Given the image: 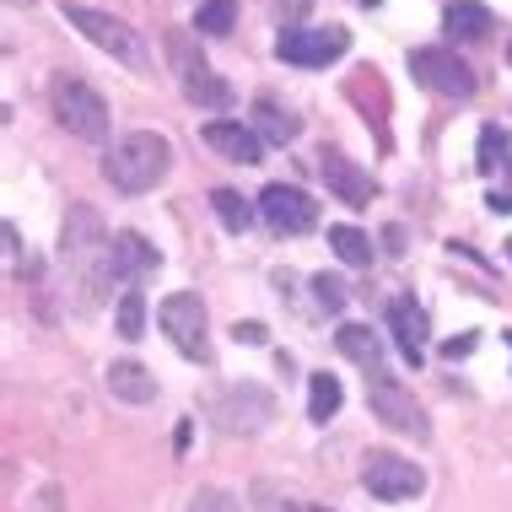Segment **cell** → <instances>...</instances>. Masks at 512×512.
Here are the masks:
<instances>
[{
	"mask_svg": "<svg viewBox=\"0 0 512 512\" xmlns=\"http://www.w3.org/2000/svg\"><path fill=\"white\" fill-rule=\"evenodd\" d=\"M60 259L76 281L81 308H98V297H108V286L119 281L114 275V238H108L103 216L92 205H71V216L60 227Z\"/></svg>",
	"mask_w": 512,
	"mask_h": 512,
	"instance_id": "6da1fadb",
	"label": "cell"
},
{
	"mask_svg": "<svg viewBox=\"0 0 512 512\" xmlns=\"http://www.w3.org/2000/svg\"><path fill=\"white\" fill-rule=\"evenodd\" d=\"M168 168H173V146H168V135H157V130H130L103 151V178L119 195H146V189H157L162 178H168Z\"/></svg>",
	"mask_w": 512,
	"mask_h": 512,
	"instance_id": "7a4b0ae2",
	"label": "cell"
},
{
	"mask_svg": "<svg viewBox=\"0 0 512 512\" xmlns=\"http://www.w3.org/2000/svg\"><path fill=\"white\" fill-rule=\"evenodd\" d=\"M49 108H54V119H60V130L76 135V141H87V146H103L108 135H114V119H108L103 92L92 87L87 76H76V71H54Z\"/></svg>",
	"mask_w": 512,
	"mask_h": 512,
	"instance_id": "3957f363",
	"label": "cell"
},
{
	"mask_svg": "<svg viewBox=\"0 0 512 512\" xmlns=\"http://www.w3.org/2000/svg\"><path fill=\"white\" fill-rule=\"evenodd\" d=\"M65 22H71L81 38H92V44H98L103 54H114L119 65H135V71L146 65V44H141V33H135V27L124 22V17H114V11L71 6V0H65Z\"/></svg>",
	"mask_w": 512,
	"mask_h": 512,
	"instance_id": "277c9868",
	"label": "cell"
},
{
	"mask_svg": "<svg viewBox=\"0 0 512 512\" xmlns=\"http://www.w3.org/2000/svg\"><path fill=\"white\" fill-rule=\"evenodd\" d=\"M410 76L421 81L432 98H448V103H469L480 92V81L475 71L459 60L453 49H442V44H426V49H410Z\"/></svg>",
	"mask_w": 512,
	"mask_h": 512,
	"instance_id": "5b68a950",
	"label": "cell"
},
{
	"mask_svg": "<svg viewBox=\"0 0 512 512\" xmlns=\"http://www.w3.org/2000/svg\"><path fill=\"white\" fill-rule=\"evenodd\" d=\"M157 324H162V335L173 340V351L178 356H189V362H211V324H205V302L195 292H173V297H162V308H157Z\"/></svg>",
	"mask_w": 512,
	"mask_h": 512,
	"instance_id": "8992f818",
	"label": "cell"
},
{
	"mask_svg": "<svg viewBox=\"0 0 512 512\" xmlns=\"http://www.w3.org/2000/svg\"><path fill=\"white\" fill-rule=\"evenodd\" d=\"M367 405H372V415H378L383 426H394V432H405V437H415V442H426L432 437V421H426V410L415 405V394L405 389L399 378H389V372H367Z\"/></svg>",
	"mask_w": 512,
	"mask_h": 512,
	"instance_id": "52a82bcc",
	"label": "cell"
},
{
	"mask_svg": "<svg viewBox=\"0 0 512 512\" xmlns=\"http://www.w3.org/2000/svg\"><path fill=\"white\" fill-rule=\"evenodd\" d=\"M362 486L378 496V502H410V496L426 491V469L415 459H405V453L372 448L362 459Z\"/></svg>",
	"mask_w": 512,
	"mask_h": 512,
	"instance_id": "ba28073f",
	"label": "cell"
},
{
	"mask_svg": "<svg viewBox=\"0 0 512 512\" xmlns=\"http://www.w3.org/2000/svg\"><path fill=\"white\" fill-rule=\"evenodd\" d=\"M275 54H281L286 65H308V71H318V65H335V60L351 54V33H345V27H281Z\"/></svg>",
	"mask_w": 512,
	"mask_h": 512,
	"instance_id": "9c48e42d",
	"label": "cell"
},
{
	"mask_svg": "<svg viewBox=\"0 0 512 512\" xmlns=\"http://www.w3.org/2000/svg\"><path fill=\"white\" fill-rule=\"evenodd\" d=\"M216 421H221V432H232V437L265 432L275 421V394L259 389V383H232V389L216 399Z\"/></svg>",
	"mask_w": 512,
	"mask_h": 512,
	"instance_id": "30bf717a",
	"label": "cell"
},
{
	"mask_svg": "<svg viewBox=\"0 0 512 512\" xmlns=\"http://www.w3.org/2000/svg\"><path fill=\"white\" fill-rule=\"evenodd\" d=\"M259 221H265L275 238H302V232L318 227V205L297 184H270L259 195Z\"/></svg>",
	"mask_w": 512,
	"mask_h": 512,
	"instance_id": "8fae6325",
	"label": "cell"
},
{
	"mask_svg": "<svg viewBox=\"0 0 512 512\" xmlns=\"http://www.w3.org/2000/svg\"><path fill=\"white\" fill-rule=\"evenodd\" d=\"M200 135H205L211 151H221L227 162H243V168H254V162L265 157V135H259L254 124H243V119H211Z\"/></svg>",
	"mask_w": 512,
	"mask_h": 512,
	"instance_id": "7c38bea8",
	"label": "cell"
},
{
	"mask_svg": "<svg viewBox=\"0 0 512 512\" xmlns=\"http://www.w3.org/2000/svg\"><path fill=\"white\" fill-rule=\"evenodd\" d=\"M318 178H324L329 195H340L345 205H367L372 200V173L356 168V162L340 157V151H324V157H318Z\"/></svg>",
	"mask_w": 512,
	"mask_h": 512,
	"instance_id": "4fadbf2b",
	"label": "cell"
},
{
	"mask_svg": "<svg viewBox=\"0 0 512 512\" xmlns=\"http://www.w3.org/2000/svg\"><path fill=\"white\" fill-rule=\"evenodd\" d=\"M389 329H394V345L410 367H421L426 356V308L415 297H394L389 302Z\"/></svg>",
	"mask_w": 512,
	"mask_h": 512,
	"instance_id": "5bb4252c",
	"label": "cell"
},
{
	"mask_svg": "<svg viewBox=\"0 0 512 512\" xmlns=\"http://www.w3.org/2000/svg\"><path fill=\"white\" fill-rule=\"evenodd\" d=\"M157 270H162V254L141 238V232H114V275H119V281L141 286Z\"/></svg>",
	"mask_w": 512,
	"mask_h": 512,
	"instance_id": "9a60e30c",
	"label": "cell"
},
{
	"mask_svg": "<svg viewBox=\"0 0 512 512\" xmlns=\"http://www.w3.org/2000/svg\"><path fill=\"white\" fill-rule=\"evenodd\" d=\"M442 33L459 38V44H486L496 33V11L480 6V0H448V11H442Z\"/></svg>",
	"mask_w": 512,
	"mask_h": 512,
	"instance_id": "2e32d148",
	"label": "cell"
},
{
	"mask_svg": "<svg viewBox=\"0 0 512 512\" xmlns=\"http://www.w3.org/2000/svg\"><path fill=\"white\" fill-rule=\"evenodd\" d=\"M108 394L124 399V405H151V399H157V378H151L141 362L119 356V362H108Z\"/></svg>",
	"mask_w": 512,
	"mask_h": 512,
	"instance_id": "e0dca14e",
	"label": "cell"
},
{
	"mask_svg": "<svg viewBox=\"0 0 512 512\" xmlns=\"http://www.w3.org/2000/svg\"><path fill=\"white\" fill-rule=\"evenodd\" d=\"M335 351L345 362H356L362 372H383V340L372 335V324H340L335 329Z\"/></svg>",
	"mask_w": 512,
	"mask_h": 512,
	"instance_id": "ac0fdd59",
	"label": "cell"
},
{
	"mask_svg": "<svg viewBox=\"0 0 512 512\" xmlns=\"http://www.w3.org/2000/svg\"><path fill=\"white\" fill-rule=\"evenodd\" d=\"M211 211H216L221 227L238 232V238H243V232L259 221V200H248L243 189H211Z\"/></svg>",
	"mask_w": 512,
	"mask_h": 512,
	"instance_id": "d6986e66",
	"label": "cell"
},
{
	"mask_svg": "<svg viewBox=\"0 0 512 512\" xmlns=\"http://www.w3.org/2000/svg\"><path fill=\"white\" fill-rule=\"evenodd\" d=\"M329 248H335L340 265H351V270H372V259H378V248H372L367 232L362 227H345V221L329 227Z\"/></svg>",
	"mask_w": 512,
	"mask_h": 512,
	"instance_id": "ffe728a7",
	"label": "cell"
},
{
	"mask_svg": "<svg viewBox=\"0 0 512 512\" xmlns=\"http://www.w3.org/2000/svg\"><path fill=\"white\" fill-rule=\"evenodd\" d=\"M340 405H345L340 378H335V372H313V378H308V421L313 426H329L340 415Z\"/></svg>",
	"mask_w": 512,
	"mask_h": 512,
	"instance_id": "44dd1931",
	"label": "cell"
},
{
	"mask_svg": "<svg viewBox=\"0 0 512 512\" xmlns=\"http://www.w3.org/2000/svg\"><path fill=\"white\" fill-rule=\"evenodd\" d=\"M248 124H254V130L265 135V141H275V146H292V141H297V130H302V124L286 114V108L275 103V98H259V103H254V119H248Z\"/></svg>",
	"mask_w": 512,
	"mask_h": 512,
	"instance_id": "7402d4cb",
	"label": "cell"
},
{
	"mask_svg": "<svg viewBox=\"0 0 512 512\" xmlns=\"http://www.w3.org/2000/svg\"><path fill=\"white\" fill-rule=\"evenodd\" d=\"M184 98L195 103V108H232V98H238V92H232V81H221V76H195V81H184Z\"/></svg>",
	"mask_w": 512,
	"mask_h": 512,
	"instance_id": "603a6c76",
	"label": "cell"
},
{
	"mask_svg": "<svg viewBox=\"0 0 512 512\" xmlns=\"http://www.w3.org/2000/svg\"><path fill=\"white\" fill-rule=\"evenodd\" d=\"M232 22H238V0H200L195 33H205V38H227Z\"/></svg>",
	"mask_w": 512,
	"mask_h": 512,
	"instance_id": "cb8c5ba5",
	"label": "cell"
},
{
	"mask_svg": "<svg viewBox=\"0 0 512 512\" xmlns=\"http://www.w3.org/2000/svg\"><path fill=\"white\" fill-rule=\"evenodd\" d=\"M480 168L486 173H512V135L502 130V124H486V130H480Z\"/></svg>",
	"mask_w": 512,
	"mask_h": 512,
	"instance_id": "d4e9b609",
	"label": "cell"
},
{
	"mask_svg": "<svg viewBox=\"0 0 512 512\" xmlns=\"http://www.w3.org/2000/svg\"><path fill=\"white\" fill-rule=\"evenodd\" d=\"M254 512H329V507H313V502H302L297 491H281V486H270V480H259L254 486Z\"/></svg>",
	"mask_w": 512,
	"mask_h": 512,
	"instance_id": "484cf974",
	"label": "cell"
},
{
	"mask_svg": "<svg viewBox=\"0 0 512 512\" xmlns=\"http://www.w3.org/2000/svg\"><path fill=\"white\" fill-rule=\"evenodd\" d=\"M146 335V292L124 286L119 292V340H141Z\"/></svg>",
	"mask_w": 512,
	"mask_h": 512,
	"instance_id": "4316f807",
	"label": "cell"
},
{
	"mask_svg": "<svg viewBox=\"0 0 512 512\" xmlns=\"http://www.w3.org/2000/svg\"><path fill=\"white\" fill-rule=\"evenodd\" d=\"M168 60L178 65V76H184V81L205 76V54H200V44L189 33H168Z\"/></svg>",
	"mask_w": 512,
	"mask_h": 512,
	"instance_id": "83f0119b",
	"label": "cell"
},
{
	"mask_svg": "<svg viewBox=\"0 0 512 512\" xmlns=\"http://www.w3.org/2000/svg\"><path fill=\"white\" fill-rule=\"evenodd\" d=\"M313 297H318V308H324V313H340L345 302H351V286H345L340 275L318 270V275H313Z\"/></svg>",
	"mask_w": 512,
	"mask_h": 512,
	"instance_id": "f1b7e54d",
	"label": "cell"
},
{
	"mask_svg": "<svg viewBox=\"0 0 512 512\" xmlns=\"http://www.w3.org/2000/svg\"><path fill=\"white\" fill-rule=\"evenodd\" d=\"M189 512H243V502L232 491H221V486H205V491H195Z\"/></svg>",
	"mask_w": 512,
	"mask_h": 512,
	"instance_id": "f546056e",
	"label": "cell"
},
{
	"mask_svg": "<svg viewBox=\"0 0 512 512\" xmlns=\"http://www.w3.org/2000/svg\"><path fill=\"white\" fill-rule=\"evenodd\" d=\"M265 335L270 329L259 324V318H238V324H232V340H243V345H265Z\"/></svg>",
	"mask_w": 512,
	"mask_h": 512,
	"instance_id": "4dcf8cb0",
	"label": "cell"
},
{
	"mask_svg": "<svg viewBox=\"0 0 512 512\" xmlns=\"http://www.w3.org/2000/svg\"><path fill=\"white\" fill-rule=\"evenodd\" d=\"M475 340H480V335H475V329H464V335H453L448 345H442V356H448V362H464V356H469V351H475Z\"/></svg>",
	"mask_w": 512,
	"mask_h": 512,
	"instance_id": "1f68e13d",
	"label": "cell"
},
{
	"mask_svg": "<svg viewBox=\"0 0 512 512\" xmlns=\"http://www.w3.org/2000/svg\"><path fill=\"white\" fill-rule=\"evenodd\" d=\"M275 6H281V17H286V27H297L302 17H308V6H313V0H275Z\"/></svg>",
	"mask_w": 512,
	"mask_h": 512,
	"instance_id": "d6a6232c",
	"label": "cell"
},
{
	"mask_svg": "<svg viewBox=\"0 0 512 512\" xmlns=\"http://www.w3.org/2000/svg\"><path fill=\"white\" fill-rule=\"evenodd\" d=\"M486 205H491V211H502V216H512V189H491Z\"/></svg>",
	"mask_w": 512,
	"mask_h": 512,
	"instance_id": "836d02e7",
	"label": "cell"
},
{
	"mask_svg": "<svg viewBox=\"0 0 512 512\" xmlns=\"http://www.w3.org/2000/svg\"><path fill=\"white\" fill-rule=\"evenodd\" d=\"M383 243H389L394 254H399V248H405V227H389V232H383Z\"/></svg>",
	"mask_w": 512,
	"mask_h": 512,
	"instance_id": "e575fe53",
	"label": "cell"
},
{
	"mask_svg": "<svg viewBox=\"0 0 512 512\" xmlns=\"http://www.w3.org/2000/svg\"><path fill=\"white\" fill-rule=\"evenodd\" d=\"M362 6H367V11H372V6H383V0H362Z\"/></svg>",
	"mask_w": 512,
	"mask_h": 512,
	"instance_id": "d590c367",
	"label": "cell"
},
{
	"mask_svg": "<svg viewBox=\"0 0 512 512\" xmlns=\"http://www.w3.org/2000/svg\"><path fill=\"white\" fill-rule=\"evenodd\" d=\"M507 259H512V243H507Z\"/></svg>",
	"mask_w": 512,
	"mask_h": 512,
	"instance_id": "8d00e7d4",
	"label": "cell"
},
{
	"mask_svg": "<svg viewBox=\"0 0 512 512\" xmlns=\"http://www.w3.org/2000/svg\"><path fill=\"white\" fill-rule=\"evenodd\" d=\"M502 340H507V345H512V335H502Z\"/></svg>",
	"mask_w": 512,
	"mask_h": 512,
	"instance_id": "74e56055",
	"label": "cell"
},
{
	"mask_svg": "<svg viewBox=\"0 0 512 512\" xmlns=\"http://www.w3.org/2000/svg\"><path fill=\"white\" fill-rule=\"evenodd\" d=\"M17 6H22V0H17Z\"/></svg>",
	"mask_w": 512,
	"mask_h": 512,
	"instance_id": "f35d334b",
	"label": "cell"
}]
</instances>
